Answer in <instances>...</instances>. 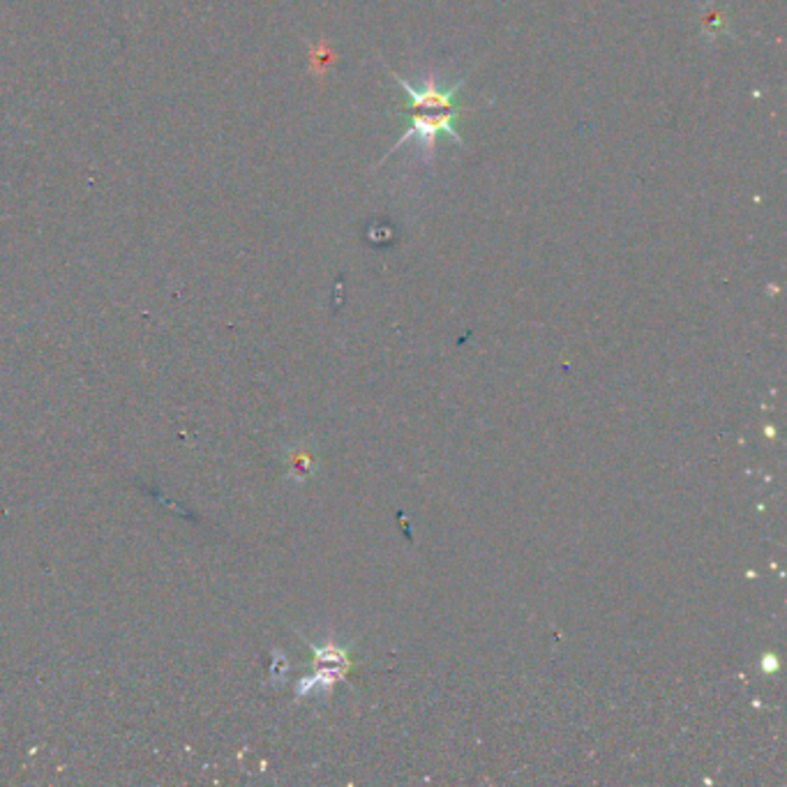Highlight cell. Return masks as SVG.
Returning a JSON list of instances; mask_svg holds the SVG:
<instances>
[{
	"label": "cell",
	"mask_w": 787,
	"mask_h": 787,
	"mask_svg": "<svg viewBox=\"0 0 787 787\" xmlns=\"http://www.w3.org/2000/svg\"><path fill=\"white\" fill-rule=\"evenodd\" d=\"M460 116H462V109L437 111V114H427V111H411V114H409L411 127L400 137V141L392 146V151H388V155L396 153L402 143L416 139L421 143V148H423V160L429 162L435 155V141H437L439 135H448L453 141H458L462 146V137L458 135V127H455V121Z\"/></svg>",
	"instance_id": "cell-1"
},
{
	"label": "cell",
	"mask_w": 787,
	"mask_h": 787,
	"mask_svg": "<svg viewBox=\"0 0 787 787\" xmlns=\"http://www.w3.org/2000/svg\"><path fill=\"white\" fill-rule=\"evenodd\" d=\"M388 72H390V77L396 79V82L407 90V96H409L407 109H409V111H451V109H462V107L455 102V96H458L460 86L464 84V79H460L458 84L448 86V88H439L437 74L433 72V74H427V79H425L423 88H414L409 82L400 79L398 74L392 72V70H388Z\"/></svg>",
	"instance_id": "cell-2"
}]
</instances>
